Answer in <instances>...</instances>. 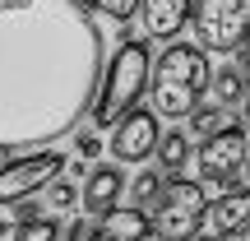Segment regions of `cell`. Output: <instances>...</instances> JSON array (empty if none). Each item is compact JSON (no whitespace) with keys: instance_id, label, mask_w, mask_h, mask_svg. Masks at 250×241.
I'll return each instance as SVG.
<instances>
[{"instance_id":"cell-22","label":"cell","mask_w":250,"mask_h":241,"mask_svg":"<svg viewBox=\"0 0 250 241\" xmlns=\"http://www.w3.org/2000/svg\"><path fill=\"white\" fill-rule=\"evenodd\" d=\"M236 74H241V79L250 84V37H246L241 46H236Z\"/></svg>"},{"instance_id":"cell-15","label":"cell","mask_w":250,"mask_h":241,"mask_svg":"<svg viewBox=\"0 0 250 241\" xmlns=\"http://www.w3.org/2000/svg\"><path fill=\"white\" fill-rule=\"evenodd\" d=\"M125 190H130V195L139 199L144 209H153V204L162 199V190H167V181H162V172H158V167H144L134 181H125Z\"/></svg>"},{"instance_id":"cell-10","label":"cell","mask_w":250,"mask_h":241,"mask_svg":"<svg viewBox=\"0 0 250 241\" xmlns=\"http://www.w3.org/2000/svg\"><path fill=\"white\" fill-rule=\"evenodd\" d=\"M204 223H208V237H236L241 227L250 223V190H227L218 195L213 204L204 209Z\"/></svg>"},{"instance_id":"cell-23","label":"cell","mask_w":250,"mask_h":241,"mask_svg":"<svg viewBox=\"0 0 250 241\" xmlns=\"http://www.w3.org/2000/svg\"><path fill=\"white\" fill-rule=\"evenodd\" d=\"M190 241H218V237H208V232H195V237H190Z\"/></svg>"},{"instance_id":"cell-17","label":"cell","mask_w":250,"mask_h":241,"mask_svg":"<svg viewBox=\"0 0 250 241\" xmlns=\"http://www.w3.org/2000/svg\"><path fill=\"white\" fill-rule=\"evenodd\" d=\"M223 125H227V111H223V107H195V111H190V130H186V134L208 139V134H218Z\"/></svg>"},{"instance_id":"cell-21","label":"cell","mask_w":250,"mask_h":241,"mask_svg":"<svg viewBox=\"0 0 250 241\" xmlns=\"http://www.w3.org/2000/svg\"><path fill=\"white\" fill-rule=\"evenodd\" d=\"M74 149H79V162H93V158L102 153V139H98V134H79Z\"/></svg>"},{"instance_id":"cell-12","label":"cell","mask_w":250,"mask_h":241,"mask_svg":"<svg viewBox=\"0 0 250 241\" xmlns=\"http://www.w3.org/2000/svg\"><path fill=\"white\" fill-rule=\"evenodd\" d=\"M148 237V214L144 209H111L98 223V241H144Z\"/></svg>"},{"instance_id":"cell-16","label":"cell","mask_w":250,"mask_h":241,"mask_svg":"<svg viewBox=\"0 0 250 241\" xmlns=\"http://www.w3.org/2000/svg\"><path fill=\"white\" fill-rule=\"evenodd\" d=\"M14 241H61V223L51 214H33L14 227Z\"/></svg>"},{"instance_id":"cell-25","label":"cell","mask_w":250,"mask_h":241,"mask_svg":"<svg viewBox=\"0 0 250 241\" xmlns=\"http://www.w3.org/2000/svg\"><path fill=\"white\" fill-rule=\"evenodd\" d=\"M241 176H246V181H250V158H246V162H241Z\"/></svg>"},{"instance_id":"cell-3","label":"cell","mask_w":250,"mask_h":241,"mask_svg":"<svg viewBox=\"0 0 250 241\" xmlns=\"http://www.w3.org/2000/svg\"><path fill=\"white\" fill-rule=\"evenodd\" d=\"M148 65H153L148 42H139V37H125L116 51H111V61L102 65L98 93H93V102H88L93 130H111L125 111H134L139 93L148 88Z\"/></svg>"},{"instance_id":"cell-8","label":"cell","mask_w":250,"mask_h":241,"mask_svg":"<svg viewBox=\"0 0 250 241\" xmlns=\"http://www.w3.org/2000/svg\"><path fill=\"white\" fill-rule=\"evenodd\" d=\"M153 149H158V116H153V111H125V116L111 125L107 153L116 158V167L121 162H144Z\"/></svg>"},{"instance_id":"cell-18","label":"cell","mask_w":250,"mask_h":241,"mask_svg":"<svg viewBox=\"0 0 250 241\" xmlns=\"http://www.w3.org/2000/svg\"><path fill=\"white\" fill-rule=\"evenodd\" d=\"M74 204H79V186L56 176L51 186H46V209H51V214H70Z\"/></svg>"},{"instance_id":"cell-7","label":"cell","mask_w":250,"mask_h":241,"mask_svg":"<svg viewBox=\"0 0 250 241\" xmlns=\"http://www.w3.org/2000/svg\"><path fill=\"white\" fill-rule=\"evenodd\" d=\"M65 162L70 158L61 149H37V153H23V158H9L0 167V199L5 204H19V199L37 195L42 186H51L65 172Z\"/></svg>"},{"instance_id":"cell-26","label":"cell","mask_w":250,"mask_h":241,"mask_svg":"<svg viewBox=\"0 0 250 241\" xmlns=\"http://www.w3.org/2000/svg\"><path fill=\"white\" fill-rule=\"evenodd\" d=\"M241 102H246V116H250V88H246V98H241Z\"/></svg>"},{"instance_id":"cell-1","label":"cell","mask_w":250,"mask_h":241,"mask_svg":"<svg viewBox=\"0 0 250 241\" xmlns=\"http://www.w3.org/2000/svg\"><path fill=\"white\" fill-rule=\"evenodd\" d=\"M102 65L107 37L79 0H0V153L23 158L74 134Z\"/></svg>"},{"instance_id":"cell-24","label":"cell","mask_w":250,"mask_h":241,"mask_svg":"<svg viewBox=\"0 0 250 241\" xmlns=\"http://www.w3.org/2000/svg\"><path fill=\"white\" fill-rule=\"evenodd\" d=\"M236 241H250V223H246V227H241V232H236Z\"/></svg>"},{"instance_id":"cell-14","label":"cell","mask_w":250,"mask_h":241,"mask_svg":"<svg viewBox=\"0 0 250 241\" xmlns=\"http://www.w3.org/2000/svg\"><path fill=\"white\" fill-rule=\"evenodd\" d=\"M208 88H213V107H236V102L246 98V79L236 74V65H223V70L208 74Z\"/></svg>"},{"instance_id":"cell-6","label":"cell","mask_w":250,"mask_h":241,"mask_svg":"<svg viewBox=\"0 0 250 241\" xmlns=\"http://www.w3.org/2000/svg\"><path fill=\"white\" fill-rule=\"evenodd\" d=\"M246 158H250V134L236 121H227L218 134H208V139L195 149L199 186H232V181L241 176V162Z\"/></svg>"},{"instance_id":"cell-20","label":"cell","mask_w":250,"mask_h":241,"mask_svg":"<svg viewBox=\"0 0 250 241\" xmlns=\"http://www.w3.org/2000/svg\"><path fill=\"white\" fill-rule=\"evenodd\" d=\"M61 241H98V223H70L61 232Z\"/></svg>"},{"instance_id":"cell-11","label":"cell","mask_w":250,"mask_h":241,"mask_svg":"<svg viewBox=\"0 0 250 241\" xmlns=\"http://www.w3.org/2000/svg\"><path fill=\"white\" fill-rule=\"evenodd\" d=\"M139 14H144V33L148 37L171 42L190 19V0H139Z\"/></svg>"},{"instance_id":"cell-19","label":"cell","mask_w":250,"mask_h":241,"mask_svg":"<svg viewBox=\"0 0 250 241\" xmlns=\"http://www.w3.org/2000/svg\"><path fill=\"white\" fill-rule=\"evenodd\" d=\"M79 5L83 9H98V14H107V19H116L121 28L139 14V0H79Z\"/></svg>"},{"instance_id":"cell-9","label":"cell","mask_w":250,"mask_h":241,"mask_svg":"<svg viewBox=\"0 0 250 241\" xmlns=\"http://www.w3.org/2000/svg\"><path fill=\"white\" fill-rule=\"evenodd\" d=\"M121 195H125V172L121 167H88V176H83V209L88 214H111V209H121Z\"/></svg>"},{"instance_id":"cell-5","label":"cell","mask_w":250,"mask_h":241,"mask_svg":"<svg viewBox=\"0 0 250 241\" xmlns=\"http://www.w3.org/2000/svg\"><path fill=\"white\" fill-rule=\"evenodd\" d=\"M199 51H236L250 37V0H195Z\"/></svg>"},{"instance_id":"cell-2","label":"cell","mask_w":250,"mask_h":241,"mask_svg":"<svg viewBox=\"0 0 250 241\" xmlns=\"http://www.w3.org/2000/svg\"><path fill=\"white\" fill-rule=\"evenodd\" d=\"M208 51H199L195 42H167L158 51V61L148 65V98L158 116H190L199 107V98L208 93Z\"/></svg>"},{"instance_id":"cell-4","label":"cell","mask_w":250,"mask_h":241,"mask_svg":"<svg viewBox=\"0 0 250 241\" xmlns=\"http://www.w3.org/2000/svg\"><path fill=\"white\" fill-rule=\"evenodd\" d=\"M204 209H208L204 186L176 176V181H167L162 199L148 209V214H153L148 218V232H158L162 241H190V237L199 232V223H204Z\"/></svg>"},{"instance_id":"cell-13","label":"cell","mask_w":250,"mask_h":241,"mask_svg":"<svg viewBox=\"0 0 250 241\" xmlns=\"http://www.w3.org/2000/svg\"><path fill=\"white\" fill-rule=\"evenodd\" d=\"M153 153H158V172H171V176H176V172L190 162L195 149H190V134L186 130H167V134H158V149H153Z\"/></svg>"}]
</instances>
